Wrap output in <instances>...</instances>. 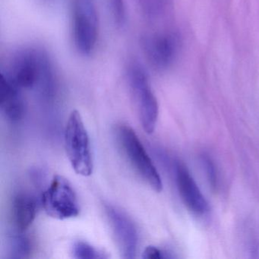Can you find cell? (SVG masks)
<instances>
[{"mask_svg": "<svg viewBox=\"0 0 259 259\" xmlns=\"http://www.w3.org/2000/svg\"><path fill=\"white\" fill-rule=\"evenodd\" d=\"M113 19L118 26H122L125 22V7L124 0H110Z\"/></svg>", "mask_w": 259, "mask_h": 259, "instance_id": "cell-14", "label": "cell"}, {"mask_svg": "<svg viewBox=\"0 0 259 259\" xmlns=\"http://www.w3.org/2000/svg\"><path fill=\"white\" fill-rule=\"evenodd\" d=\"M48 56L35 49L25 50L16 56L7 73H4L19 89L40 85L53 72Z\"/></svg>", "mask_w": 259, "mask_h": 259, "instance_id": "cell-2", "label": "cell"}, {"mask_svg": "<svg viewBox=\"0 0 259 259\" xmlns=\"http://www.w3.org/2000/svg\"><path fill=\"white\" fill-rule=\"evenodd\" d=\"M142 44L151 64L157 69H165L174 60L178 42L170 34H157L145 37Z\"/></svg>", "mask_w": 259, "mask_h": 259, "instance_id": "cell-8", "label": "cell"}, {"mask_svg": "<svg viewBox=\"0 0 259 259\" xmlns=\"http://www.w3.org/2000/svg\"><path fill=\"white\" fill-rule=\"evenodd\" d=\"M98 14L92 0H74L72 5V31L74 42L80 54L93 52L98 38Z\"/></svg>", "mask_w": 259, "mask_h": 259, "instance_id": "cell-6", "label": "cell"}, {"mask_svg": "<svg viewBox=\"0 0 259 259\" xmlns=\"http://www.w3.org/2000/svg\"><path fill=\"white\" fill-rule=\"evenodd\" d=\"M202 163L204 164L209 183L213 189H215L218 185V177H217L216 168L213 161L207 156L202 157Z\"/></svg>", "mask_w": 259, "mask_h": 259, "instance_id": "cell-15", "label": "cell"}, {"mask_svg": "<svg viewBox=\"0 0 259 259\" xmlns=\"http://www.w3.org/2000/svg\"><path fill=\"white\" fill-rule=\"evenodd\" d=\"M105 212L116 245L124 258H134L139 246V233L131 218L114 206L105 205Z\"/></svg>", "mask_w": 259, "mask_h": 259, "instance_id": "cell-7", "label": "cell"}, {"mask_svg": "<svg viewBox=\"0 0 259 259\" xmlns=\"http://www.w3.org/2000/svg\"><path fill=\"white\" fill-rule=\"evenodd\" d=\"M177 182L180 196L189 210L198 215L208 211V203L187 168L180 163L177 166Z\"/></svg>", "mask_w": 259, "mask_h": 259, "instance_id": "cell-9", "label": "cell"}, {"mask_svg": "<svg viewBox=\"0 0 259 259\" xmlns=\"http://www.w3.org/2000/svg\"><path fill=\"white\" fill-rule=\"evenodd\" d=\"M73 257L78 259H102L107 256L91 244L83 241H77L72 246Z\"/></svg>", "mask_w": 259, "mask_h": 259, "instance_id": "cell-13", "label": "cell"}, {"mask_svg": "<svg viewBox=\"0 0 259 259\" xmlns=\"http://www.w3.org/2000/svg\"><path fill=\"white\" fill-rule=\"evenodd\" d=\"M37 203L31 195L19 193L14 197L12 205V219L16 233H24L34 222Z\"/></svg>", "mask_w": 259, "mask_h": 259, "instance_id": "cell-11", "label": "cell"}, {"mask_svg": "<svg viewBox=\"0 0 259 259\" xmlns=\"http://www.w3.org/2000/svg\"><path fill=\"white\" fill-rule=\"evenodd\" d=\"M128 78L132 96L142 128L145 133L151 134L157 125L159 107L148 75L142 66L138 63H133L128 68Z\"/></svg>", "mask_w": 259, "mask_h": 259, "instance_id": "cell-3", "label": "cell"}, {"mask_svg": "<svg viewBox=\"0 0 259 259\" xmlns=\"http://www.w3.org/2000/svg\"><path fill=\"white\" fill-rule=\"evenodd\" d=\"M64 139L66 154L72 169L83 177L92 175L94 163L90 139L78 110H73L69 115Z\"/></svg>", "mask_w": 259, "mask_h": 259, "instance_id": "cell-1", "label": "cell"}, {"mask_svg": "<svg viewBox=\"0 0 259 259\" xmlns=\"http://www.w3.org/2000/svg\"><path fill=\"white\" fill-rule=\"evenodd\" d=\"M142 257L147 259H163L169 258L171 256L166 251H163L157 247L149 245L144 249Z\"/></svg>", "mask_w": 259, "mask_h": 259, "instance_id": "cell-16", "label": "cell"}, {"mask_svg": "<svg viewBox=\"0 0 259 259\" xmlns=\"http://www.w3.org/2000/svg\"><path fill=\"white\" fill-rule=\"evenodd\" d=\"M31 251H32V244L29 238L24 236V233H17V235L12 240V257L25 258L29 257Z\"/></svg>", "mask_w": 259, "mask_h": 259, "instance_id": "cell-12", "label": "cell"}, {"mask_svg": "<svg viewBox=\"0 0 259 259\" xmlns=\"http://www.w3.org/2000/svg\"><path fill=\"white\" fill-rule=\"evenodd\" d=\"M117 136L125 157L138 175L151 189L161 192V178L136 132L128 125H122L118 128Z\"/></svg>", "mask_w": 259, "mask_h": 259, "instance_id": "cell-4", "label": "cell"}, {"mask_svg": "<svg viewBox=\"0 0 259 259\" xmlns=\"http://www.w3.org/2000/svg\"><path fill=\"white\" fill-rule=\"evenodd\" d=\"M42 205L48 216L60 221L76 218L80 207L76 194L68 180L55 176L41 196Z\"/></svg>", "mask_w": 259, "mask_h": 259, "instance_id": "cell-5", "label": "cell"}, {"mask_svg": "<svg viewBox=\"0 0 259 259\" xmlns=\"http://www.w3.org/2000/svg\"><path fill=\"white\" fill-rule=\"evenodd\" d=\"M0 106L5 116L13 122L22 119L25 113V101L20 89L4 73L1 74L0 83Z\"/></svg>", "mask_w": 259, "mask_h": 259, "instance_id": "cell-10", "label": "cell"}]
</instances>
